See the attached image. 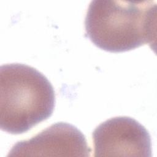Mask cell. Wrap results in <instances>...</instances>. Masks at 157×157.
I'll list each match as a JSON object with an SVG mask.
<instances>
[{
  "label": "cell",
  "mask_w": 157,
  "mask_h": 157,
  "mask_svg": "<svg viewBox=\"0 0 157 157\" xmlns=\"http://www.w3.org/2000/svg\"><path fill=\"white\" fill-rule=\"evenodd\" d=\"M94 156H151L149 132L129 117L107 120L93 132Z\"/></svg>",
  "instance_id": "3"
},
{
  "label": "cell",
  "mask_w": 157,
  "mask_h": 157,
  "mask_svg": "<svg viewBox=\"0 0 157 157\" xmlns=\"http://www.w3.org/2000/svg\"><path fill=\"white\" fill-rule=\"evenodd\" d=\"M156 4L153 1H92L85 21L86 36L98 47L122 52L156 39Z\"/></svg>",
  "instance_id": "1"
},
{
  "label": "cell",
  "mask_w": 157,
  "mask_h": 157,
  "mask_svg": "<svg viewBox=\"0 0 157 157\" xmlns=\"http://www.w3.org/2000/svg\"><path fill=\"white\" fill-rule=\"evenodd\" d=\"M91 148L74 125L58 122L15 144L7 156H90Z\"/></svg>",
  "instance_id": "4"
},
{
  "label": "cell",
  "mask_w": 157,
  "mask_h": 157,
  "mask_svg": "<svg viewBox=\"0 0 157 157\" xmlns=\"http://www.w3.org/2000/svg\"><path fill=\"white\" fill-rule=\"evenodd\" d=\"M55 105L49 80L35 68L21 63L0 67V128L8 133L26 132L48 119Z\"/></svg>",
  "instance_id": "2"
}]
</instances>
